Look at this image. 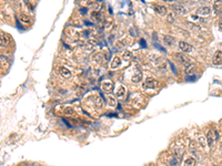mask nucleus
<instances>
[{"mask_svg": "<svg viewBox=\"0 0 222 166\" xmlns=\"http://www.w3.org/2000/svg\"><path fill=\"white\" fill-rule=\"evenodd\" d=\"M218 140V133L215 130H209L207 132V144L208 146H213Z\"/></svg>", "mask_w": 222, "mask_h": 166, "instance_id": "nucleus-1", "label": "nucleus"}, {"mask_svg": "<svg viewBox=\"0 0 222 166\" xmlns=\"http://www.w3.org/2000/svg\"><path fill=\"white\" fill-rule=\"evenodd\" d=\"M175 59L179 61V62L181 63L182 65H184V67H187V65H189L190 64V59L184 54V53H182V52H179V53H175Z\"/></svg>", "mask_w": 222, "mask_h": 166, "instance_id": "nucleus-2", "label": "nucleus"}, {"mask_svg": "<svg viewBox=\"0 0 222 166\" xmlns=\"http://www.w3.org/2000/svg\"><path fill=\"white\" fill-rule=\"evenodd\" d=\"M157 85H158L157 80H154V79H152V78H148V79L144 81V83L142 84V86H143V89H144V90L156 89V88H157Z\"/></svg>", "mask_w": 222, "mask_h": 166, "instance_id": "nucleus-3", "label": "nucleus"}, {"mask_svg": "<svg viewBox=\"0 0 222 166\" xmlns=\"http://www.w3.org/2000/svg\"><path fill=\"white\" fill-rule=\"evenodd\" d=\"M173 155L175 158H180L183 155V145L177 144L173 146Z\"/></svg>", "mask_w": 222, "mask_h": 166, "instance_id": "nucleus-4", "label": "nucleus"}, {"mask_svg": "<svg viewBox=\"0 0 222 166\" xmlns=\"http://www.w3.org/2000/svg\"><path fill=\"white\" fill-rule=\"evenodd\" d=\"M212 62L214 65H220L222 64V51H217L213 55Z\"/></svg>", "mask_w": 222, "mask_h": 166, "instance_id": "nucleus-5", "label": "nucleus"}, {"mask_svg": "<svg viewBox=\"0 0 222 166\" xmlns=\"http://www.w3.org/2000/svg\"><path fill=\"white\" fill-rule=\"evenodd\" d=\"M179 49L182 52H191L192 51V47L185 41H180L179 42Z\"/></svg>", "mask_w": 222, "mask_h": 166, "instance_id": "nucleus-6", "label": "nucleus"}, {"mask_svg": "<svg viewBox=\"0 0 222 166\" xmlns=\"http://www.w3.org/2000/svg\"><path fill=\"white\" fill-rule=\"evenodd\" d=\"M213 10L217 14L222 13V0H215L213 3Z\"/></svg>", "mask_w": 222, "mask_h": 166, "instance_id": "nucleus-7", "label": "nucleus"}, {"mask_svg": "<svg viewBox=\"0 0 222 166\" xmlns=\"http://www.w3.org/2000/svg\"><path fill=\"white\" fill-rule=\"evenodd\" d=\"M120 65H121V59H120L119 57H114L113 60L111 61L110 69L111 70H116V69H118Z\"/></svg>", "mask_w": 222, "mask_h": 166, "instance_id": "nucleus-8", "label": "nucleus"}, {"mask_svg": "<svg viewBox=\"0 0 222 166\" xmlns=\"http://www.w3.org/2000/svg\"><path fill=\"white\" fill-rule=\"evenodd\" d=\"M197 13L199 14V16H209L210 13H211V8L210 7H201V8H199L198 11H197Z\"/></svg>", "mask_w": 222, "mask_h": 166, "instance_id": "nucleus-9", "label": "nucleus"}, {"mask_svg": "<svg viewBox=\"0 0 222 166\" xmlns=\"http://www.w3.org/2000/svg\"><path fill=\"white\" fill-rule=\"evenodd\" d=\"M172 10L174 12H178V13H182V14L187 13V9L183 6H181V5H173L172 6Z\"/></svg>", "mask_w": 222, "mask_h": 166, "instance_id": "nucleus-10", "label": "nucleus"}, {"mask_svg": "<svg viewBox=\"0 0 222 166\" xmlns=\"http://www.w3.org/2000/svg\"><path fill=\"white\" fill-rule=\"evenodd\" d=\"M101 86H102V90L103 91L109 92V91H111L113 89V82H111V81H104V82H102Z\"/></svg>", "mask_w": 222, "mask_h": 166, "instance_id": "nucleus-11", "label": "nucleus"}, {"mask_svg": "<svg viewBox=\"0 0 222 166\" xmlns=\"http://www.w3.org/2000/svg\"><path fill=\"white\" fill-rule=\"evenodd\" d=\"M153 9L156 12H158L159 14H167V7H164V6H160V5H156L154 7H153Z\"/></svg>", "mask_w": 222, "mask_h": 166, "instance_id": "nucleus-12", "label": "nucleus"}, {"mask_svg": "<svg viewBox=\"0 0 222 166\" xmlns=\"http://www.w3.org/2000/svg\"><path fill=\"white\" fill-rule=\"evenodd\" d=\"M59 73L61 74V76H63V78H70L71 75L70 70L64 68V67H59Z\"/></svg>", "mask_w": 222, "mask_h": 166, "instance_id": "nucleus-13", "label": "nucleus"}, {"mask_svg": "<svg viewBox=\"0 0 222 166\" xmlns=\"http://www.w3.org/2000/svg\"><path fill=\"white\" fill-rule=\"evenodd\" d=\"M126 94V88L123 85H119L117 89H116V95L118 97H123Z\"/></svg>", "mask_w": 222, "mask_h": 166, "instance_id": "nucleus-14", "label": "nucleus"}, {"mask_svg": "<svg viewBox=\"0 0 222 166\" xmlns=\"http://www.w3.org/2000/svg\"><path fill=\"white\" fill-rule=\"evenodd\" d=\"M10 41L9 37L6 34H0V47H6Z\"/></svg>", "mask_w": 222, "mask_h": 166, "instance_id": "nucleus-15", "label": "nucleus"}, {"mask_svg": "<svg viewBox=\"0 0 222 166\" xmlns=\"http://www.w3.org/2000/svg\"><path fill=\"white\" fill-rule=\"evenodd\" d=\"M141 79H142V73L140 70H137L136 72H134V74L132 75V78H131V80L133 81V82H140L141 81Z\"/></svg>", "mask_w": 222, "mask_h": 166, "instance_id": "nucleus-16", "label": "nucleus"}, {"mask_svg": "<svg viewBox=\"0 0 222 166\" xmlns=\"http://www.w3.org/2000/svg\"><path fill=\"white\" fill-rule=\"evenodd\" d=\"M163 41H164V43H166L167 45L172 47V45L174 44V38L171 37V36H164V37H163Z\"/></svg>", "mask_w": 222, "mask_h": 166, "instance_id": "nucleus-17", "label": "nucleus"}, {"mask_svg": "<svg viewBox=\"0 0 222 166\" xmlns=\"http://www.w3.org/2000/svg\"><path fill=\"white\" fill-rule=\"evenodd\" d=\"M93 103H94V105H96L97 107H102V105H103V100H102V97H101L100 95H96L94 99H93Z\"/></svg>", "mask_w": 222, "mask_h": 166, "instance_id": "nucleus-18", "label": "nucleus"}, {"mask_svg": "<svg viewBox=\"0 0 222 166\" xmlns=\"http://www.w3.org/2000/svg\"><path fill=\"white\" fill-rule=\"evenodd\" d=\"M19 19L22 23H25V24H29L30 23V17L29 16H27V14H25V13H21L20 16H19Z\"/></svg>", "mask_w": 222, "mask_h": 166, "instance_id": "nucleus-19", "label": "nucleus"}, {"mask_svg": "<svg viewBox=\"0 0 222 166\" xmlns=\"http://www.w3.org/2000/svg\"><path fill=\"white\" fill-rule=\"evenodd\" d=\"M195 159L193 157H188L184 162H183V166H195Z\"/></svg>", "mask_w": 222, "mask_h": 166, "instance_id": "nucleus-20", "label": "nucleus"}, {"mask_svg": "<svg viewBox=\"0 0 222 166\" xmlns=\"http://www.w3.org/2000/svg\"><path fill=\"white\" fill-rule=\"evenodd\" d=\"M184 69H185V72L187 74H193V72L195 71V67L193 65V64H189V65H187V67H184Z\"/></svg>", "mask_w": 222, "mask_h": 166, "instance_id": "nucleus-21", "label": "nucleus"}, {"mask_svg": "<svg viewBox=\"0 0 222 166\" xmlns=\"http://www.w3.org/2000/svg\"><path fill=\"white\" fill-rule=\"evenodd\" d=\"M91 18L93 19V20L96 21H99L101 20V18H102V16H101V13L99 11H93L92 13H91Z\"/></svg>", "mask_w": 222, "mask_h": 166, "instance_id": "nucleus-22", "label": "nucleus"}, {"mask_svg": "<svg viewBox=\"0 0 222 166\" xmlns=\"http://www.w3.org/2000/svg\"><path fill=\"white\" fill-rule=\"evenodd\" d=\"M122 57H123V59H124V60H127V61H128V60H132V59H133V54H132V52L128 51V50L123 52Z\"/></svg>", "mask_w": 222, "mask_h": 166, "instance_id": "nucleus-23", "label": "nucleus"}, {"mask_svg": "<svg viewBox=\"0 0 222 166\" xmlns=\"http://www.w3.org/2000/svg\"><path fill=\"white\" fill-rule=\"evenodd\" d=\"M108 104L111 107H114L117 105V101H116V99L112 95H108Z\"/></svg>", "mask_w": 222, "mask_h": 166, "instance_id": "nucleus-24", "label": "nucleus"}, {"mask_svg": "<svg viewBox=\"0 0 222 166\" xmlns=\"http://www.w3.org/2000/svg\"><path fill=\"white\" fill-rule=\"evenodd\" d=\"M63 113L66 115H73L74 114V110H73V107H71V106H66V107L63 109Z\"/></svg>", "mask_w": 222, "mask_h": 166, "instance_id": "nucleus-25", "label": "nucleus"}, {"mask_svg": "<svg viewBox=\"0 0 222 166\" xmlns=\"http://www.w3.org/2000/svg\"><path fill=\"white\" fill-rule=\"evenodd\" d=\"M198 142H199V146H201V148H205V146L208 145L207 144V142H205V140H204V137H202L201 135L199 136V138H198Z\"/></svg>", "mask_w": 222, "mask_h": 166, "instance_id": "nucleus-26", "label": "nucleus"}, {"mask_svg": "<svg viewBox=\"0 0 222 166\" xmlns=\"http://www.w3.org/2000/svg\"><path fill=\"white\" fill-rule=\"evenodd\" d=\"M174 19H175V18H174L173 13H168V14H167V21H168V22L172 23V22L174 21Z\"/></svg>", "mask_w": 222, "mask_h": 166, "instance_id": "nucleus-27", "label": "nucleus"}, {"mask_svg": "<svg viewBox=\"0 0 222 166\" xmlns=\"http://www.w3.org/2000/svg\"><path fill=\"white\" fill-rule=\"evenodd\" d=\"M219 28H220V29L222 30V19H221L220 21H219Z\"/></svg>", "mask_w": 222, "mask_h": 166, "instance_id": "nucleus-28", "label": "nucleus"}, {"mask_svg": "<svg viewBox=\"0 0 222 166\" xmlns=\"http://www.w3.org/2000/svg\"><path fill=\"white\" fill-rule=\"evenodd\" d=\"M3 65V62H2V60H0V68Z\"/></svg>", "mask_w": 222, "mask_h": 166, "instance_id": "nucleus-29", "label": "nucleus"}, {"mask_svg": "<svg viewBox=\"0 0 222 166\" xmlns=\"http://www.w3.org/2000/svg\"><path fill=\"white\" fill-rule=\"evenodd\" d=\"M221 148H222V144H221Z\"/></svg>", "mask_w": 222, "mask_h": 166, "instance_id": "nucleus-30", "label": "nucleus"}, {"mask_svg": "<svg viewBox=\"0 0 222 166\" xmlns=\"http://www.w3.org/2000/svg\"><path fill=\"white\" fill-rule=\"evenodd\" d=\"M221 17H222V13H221Z\"/></svg>", "mask_w": 222, "mask_h": 166, "instance_id": "nucleus-31", "label": "nucleus"}]
</instances>
